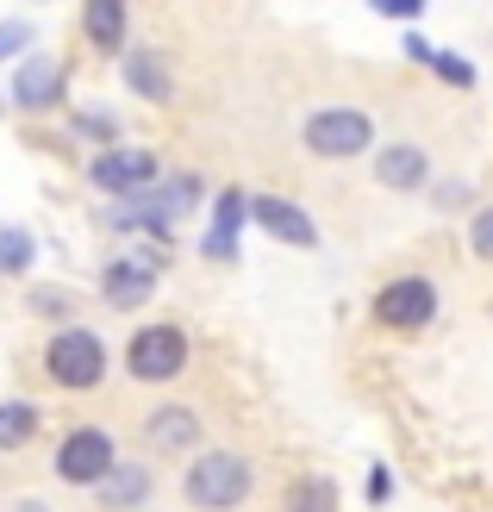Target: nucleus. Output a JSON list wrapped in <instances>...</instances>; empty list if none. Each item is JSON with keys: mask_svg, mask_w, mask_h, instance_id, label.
<instances>
[{"mask_svg": "<svg viewBox=\"0 0 493 512\" xmlns=\"http://www.w3.org/2000/svg\"><path fill=\"white\" fill-rule=\"evenodd\" d=\"M375 13H394V19H412V13H425V0H375Z\"/></svg>", "mask_w": 493, "mask_h": 512, "instance_id": "nucleus-26", "label": "nucleus"}, {"mask_svg": "<svg viewBox=\"0 0 493 512\" xmlns=\"http://www.w3.org/2000/svg\"><path fill=\"white\" fill-rule=\"evenodd\" d=\"M32 306H38V313H75V294L69 288H38Z\"/></svg>", "mask_w": 493, "mask_h": 512, "instance_id": "nucleus-23", "label": "nucleus"}, {"mask_svg": "<svg viewBox=\"0 0 493 512\" xmlns=\"http://www.w3.org/2000/svg\"><path fill=\"white\" fill-rule=\"evenodd\" d=\"M288 512H337V481L331 475H300L288 488Z\"/></svg>", "mask_w": 493, "mask_h": 512, "instance_id": "nucleus-17", "label": "nucleus"}, {"mask_svg": "<svg viewBox=\"0 0 493 512\" xmlns=\"http://www.w3.org/2000/svg\"><path fill=\"white\" fill-rule=\"evenodd\" d=\"M150 288H157V263H150V256H119V263H107V275H100V294L113 306H144Z\"/></svg>", "mask_w": 493, "mask_h": 512, "instance_id": "nucleus-11", "label": "nucleus"}, {"mask_svg": "<svg viewBox=\"0 0 493 512\" xmlns=\"http://www.w3.org/2000/svg\"><path fill=\"white\" fill-rule=\"evenodd\" d=\"M50 469H57V481H69V488H100V481L119 469V450L100 425H75V431H63Z\"/></svg>", "mask_w": 493, "mask_h": 512, "instance_id": "nucleus-3", "label": "nucleus"}, {"mask_svg": "<svg viewBox=\"0 0 493 512\" xmlns=\"http://www.w3.org/2000/svg\"><path fill=\"white\" fill-rule=\"evenodd\" d=\"M375 319L381 325H394V331H419L437 319V288L425 275H400V281H387V288L375 294Z\"/></svg>", "mask_w": 493, "mask_h": 512, "instance_id": "nucleus-7", "label": "nucleus"}, {"mask_svg": "<svg viewBox=\"0 0 493 512\" xmlns=\"http://www.w3.org/2000/svg\"><path fill=\"white\" fill-rule=\"evenodd\" d=\"M250 225H263L269 238L294 244V250H313V244H319V225L306 219L294 200H281V194H256V200H250Z\"/></svg>", "mask_w": 493, "mask_h": 512, "instance_id": "nucleus-8", "label": "nucleus"}, {"mask_svg": "<svg viewBox=\"0 0 493 512\" xmlns=\"http://www.w3.org/2000/svg\"><path fill=\"white\" fill-rule=\"evenodd\" d=\"M75 132H82V138H100V144L113 150V138H119V119H113V113H82V119H75Z\"/></svg>", "mask_w": 493, "mask_h": 512, "instance_id": "nucleus-22", "label": "nucleus"}, {"mask_svg": "<svg viewBox=\"0 0 493 512\" xmlns=\"http://www.w3.org/2000/svg\"><path fill=\"white\" fill-rule=\"evenodd\" d=\"M469 250L481 256V263H493V207H481V213L469 219Z\"/></svg>", "mask_w": 493, "mask_h": 512, "instance_id": "nucleus-21", "label": "nucleus"}, {"mask_svg": "<svg viewBox=\"0 0 493 512\" xmlns=\"http://www.w3.org/2000/svg\"><path fill=\"white\" fill-rule=\"evenodd\" d=\"M244 225H250V194L225 188V194L213 200V225H206L200 250L213 256V263H231V256H238V232H244Z\"/></svg>", "mask_w": 493, "mask_h": 512, "instance_id": "nucleus-9", "label": "nucleus"}, {"mask_svg": "<svg viewBox=\"0 0 493 512\" xmlns=\"http://www.w3.org/2000/svg\"><path fill=\"white\" fill-rule=\"evenodd\" d=\"M82 25H88V44L119 50V44H125V0H88Z\"/></svg>", "mask_w": 493, "mask_h": 512, "instance_id": "nucleus-16", "label": "nucleus"}, {"mask_svg": "<svg viewBox=\"0 0 493 512\" xmlns=\"http://www.w3.org/2000/svg\"><path fill=\"white\" fill-rule=\"evenodd\" d=\"M19 269H32V232L0 225V275H19Z\"/></svg>", "mask_w": 493, "mask_h": 512, "instance_id": "nucleus-19", "label": "nucleus"}, {"mask_svg": "<svg viewBox=\"0 0 493 512\" xmlns=\"http://www.w3.org/2000/svg\"><path fill=\"white\" fill-rule=\"evenodd\" d=\"M250 488H256V469L231 450H206L181 469V494H188L194 512H238L250 500Z\"/></svg>", "mask_w": 493, "mask_h": 512, "instance_id": "nucleus-1", "label": "nucleus"}, {"mask_svg": "<svg viewBox=\"0 0 493 512\" xmlns=\"http://www.w3.org/2000/svg\"><path fill=\"white\" fill-rule=\"evenodd\" d=\"M150 488H157V475H150L144 463H119V469L94 488V500L107 506V512H138V506L150 500Z\"/></svg>", "mask_w": 493, "mask_h": 512, "instance_id": "nucleus-14", "label": "nucleus"}, {"mask_svg": "<svg viewBox=\"0 0 493 512\" xmlns=\"http://www.w3.org/2000/svg\"><path fill=\"white\" fill-rule=\"evenodd\" d=\"M13 512H50V506H44V500H19Z\"/></svg>", "mask_w": 493, "mask_h": 512, "instance_id": "nucleus-27", "label": "nucleus"}, {"mask_svg": "<svg viewBox=\"0 0 493 512\" xmlns=\"http://www.w3.org/2000/svg\"><path fill=\"white\" fill-rule=\"evenodd\" d=\"M44 375L57 381V388H69V394H88V388L107 381V344H100L94 331H82V325H63L57 338H50V350H44Z\"/></svg>", "mask_w": 493, "mask_h": 512, "instance_id": "nucleus-2", "label": "nucleus"}, {"mask_svg": "<svg viewBox=\"0 0 493 512\" xmlns=\"http://www.w3.org/2000/svg\"><path fill=\"white\" fill-rule=\"evenodd\" d=\"M306 150L313 157H362V150L375 144V119L362 113V107H319V113H306Z\"/></svg>", "mask_w": 493, "mask_h": 512, "instance_id": "nucleus-4", "label": "nucleus"}, {"mask_svg": "<svg viewBox=\"0 0 493 512\" xmlns=\"http://www.w3.org/2000/svg\"><path fill=\"white\" fill-rule=\"evenodd\" d=\"M38 425H44V413L32 400H0V450H25L38 438Z\"/></svg>", "mask_w": 493, "mask_h": 512, "instance_id": "nucleus-15", "label": "nucleus"}, {"mask_svg": "<svg viewBox=\"0 0 493 512\" xmlns=\"http://www.w3.org/2000/svg\"><path fill=\"white\" fill-rule=\"evenodd\" d=\"M157 157L150 150H125V144H113V150H100V157L88 163V182L100 188V194H113V200H132V194H144V188H157Z\"/></svg>", "mask_w": 493, "mask_h": 512, "instance_id": "nucleus-6", "label": "nucleus"}, {"mask_svg": "<svg viewBox=\"0 0 493 512\" xmlns=\"http://www.w3.org/2000/svg\"><path fill=\"white\" fill-rule=\"evenodd\" d=\"M144 438H150V450H163V456H188L200 444V413H194V406H157L150 425H144Z\"/></svg>", "mask_w": 493, "mask_h": 512, "instance_id": "nucleus-12", "label": "nucleus"}, {"mask_svg": "<svg viewBox=\"0 0 493 512\" xmlns=\"http://www.w3.org/2000/svg\"><path fill=\"white\" fill-rule=\"evenodd\" d=\"M387 500H394V469L375 463V469H369V506H387Z\"/></svg>", "mask_w": 493, "mask_h": 512, "instance_id": "nucleus-24", "label": "nucleus"}, {"mask_svg": "<svg viewBox=\"0 0 493 512\" xmlns=\"http://www.w3.org/2000/svg\"><path fill=\"white\" fill-rule=\"evenodd\" d=\"M13 100H19L25 113L57 107V100H63V63H57V57H32V63H19V75H13Z\"/></svg>", "mask_w": 493, "mask_h": 512, "instance_id": "nucleus-10", "label": "nucleus"}, {"mask_svg": "<svg viewBox=\"0 0 493 512\" xmlns=\"http://www.w3.org/2000/svg\"><path fill=\"white\" fill-rule=\"evenodd\" d=\"M188 369V331L181 325H144L132 331V344H125V375L132 381H175Z\"/></svg>", "mask_w": 493, "mask_h": 512, "instance_id": "nucleus-5", "label": "nucleus"}, {"mask_svg": "<svg viewBox=\"0 0 493 512\" xmlns=\"http://www.w3.org/2000/svg\"><path fill=\"white\" fill-rule=\"evenodd\" d=\"M431 69H437V75H444V82H450V88H475V69H469V63H462V57H450V50H431Z\"/></svg>", "mask_w": 493, "mask_h": 512, "instance_id": "nucleus-20", "label": "nucleus"}, {"mask_svg": "<svg viewBox=\"0 0 493 512\" xmlns=\"http://www.w3.org/2000/svg\"><path fill=\"white\" fill-rule=\"evenodd\" d=\"M375 182L394 188V194H412V188L431 182V157H425L419 144H387L381 157H375Z\"/></svg>", "mask_w": 493, "mask_h": 512, "instance_id": "nucleus-13", "label": "nucleus"}, {"mask_svg": "<svg viewBox=\"0 0 493 512\" xmlns=\"http://www.w3.org/2000/svg\"><path fill=\"white\" fill-rule=\"evenodd\" d=\"M125 82H132L144 100H169V75H163V57H150V50H138V57L125 63Z\"/></svg>", "mask_w": 493, "mask_h": 512, "instance_id": "nucleus-18", "label": "nucleus"}, {"mask_svg": "<svg viewBox=\"0 0 493 512\" xmlns=\"http://www.w3.org/2000/svg\"><path fill=\"white\" fill-rule=\"evenodd\" d=\"M25 44H32V25H0V57H13Z\"/></svg>", "mask_w": 493, "mask_h": 512, "instance_id": "nucleus-25", "label": "nucleus"}]
</instances>
